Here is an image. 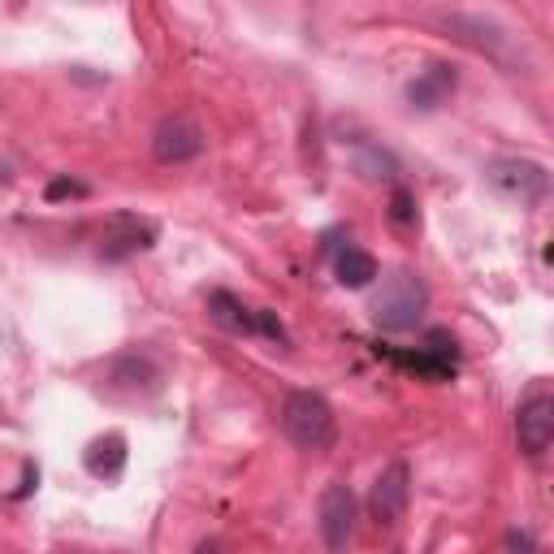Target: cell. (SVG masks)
<instances>
[{
    "label": "cell",
    "instance_id": "5b68a950",
    "mask_svg": "<svg viewBox=\"0 0 554 554\" xmlns=\"http://www.w3.org/2000/svg\"><path fill=\"white\" fill-rule=\"evenodd\" d=\"M316 529H321V542L329 554H347L355 542V494L347 481L325 485L321 507H316Z\"/></svg>",
    "mask_w": 554,
    "mask_h": 554
},
{
    "label": "cell",
    "instance_id": "6da1fadb",
    "mask_svg": "<svg viewBox=\"0 0 554 554\" xmlns=\"http://www.w3.org/2000/svg\"><path fill=\"white\" fill-rule=\"evenodd\" d=\"M277 420H282V433L290 442L299 446V451H329L338 438V416L334 407H329L325 394L316 390H290L282 399V412H277Z\"/></svg>",
    "mask_w": 554,
    "mask_h": 554
},
{
    "label": "cell",
    "instance_id": "52a82bcc",
    "mask_svg": "<svg viewBox=\"0 0 554 554\" xmlns=\"http://www.w3.org/2000/svg\"><path fill=\"white\" fill-rule=\"evenodd\" d=\"M485 178H490L503 195L520 200V204H542L550 195L546 165L524 161V156H498V161H490V169H485Z\"/></svg>",
    "mask_w": 554,
    "mask_h": 554
},
{
    "label": "cell",
    "instance_id": "8992f818",
    "mask_svg": "<svg viewBox=\"0 0 554 554\" xmlns=\"http://www.w3.org/2000/svg\"><path fill=\"white\" fill-rule=\"evenodd\" d=\"M204 148H208L204 126L187 113H169V117H161V126L152 130V156L161 165H187L195 156H204Z\"/></svg>",
    "mask_w": 554,
    "mask_h": 554
},
{
    "label": "cell",
    "instance_id": "44dd1931",
    "mask_svg": "<svg viewBox=\"0 0 554 554\" xmlns=\"http://www.w3.org/2000/svg\"><path fill=\"white\" fill-rule=\"evenodd\" d=\"M195 554H221V546L217 542H200V546H195Z\"/></svg>",
    "mask_w": 554,
    "mask_h": 554
},
{
    "label": "cell",
    "instance_id": "2e32d148",
    "mask_svg": "<svg viewBox=\"0 0 554 554\" xmlns=\"http://www.w3.org/2000/svg\"><path fill=\"white\" fill-rule=\"evenodd\" d=\"M256 334L273 338L277 347H290V334H286V325L277 321V312H269V308H256Z\"/></svg>",
    "mask_w": 554,
    "mask_h": 554
},
{
    "label": "cell",
    "instance_id": "7c38bea8",
    "mask_svg": "<svg viewBox=\"0 0 554 554\" xmlns=\"http://www.w3.org/2000/svg\"><path fill=\"white\" fill-rule=\"evenodd\" d=\"M117 234H109V239L100 243V260H126L143 252V247H152L156 239V226H148V221H135V217H117Z\"/></svg>",
    "mask_w": 554,
    "mask_h": 554
},
{
    "label": "cell",
    "instance_id": "7a4b0ae2",
    "mask_svg": "<svg viewBox=\"0 0 554 554\" xmlns=\"http://www.w3.org/2000/svg\"><path fill=\"white\" fill-rule=\"evenodd\" d=\"M425 308H429L425 277L412 273V269H399L381 282L368 312H373V321L386 329V334H407V329H416L420 321H425Z\"/></svg>",
    "mask_w": 554,
    "mask_h": 554
},
{
    "label": "cell",
    "instance_id": "3957f363",
    "mask_svg": "<svg viewBox=\"0 0 554 554\" xmlns=\"http://www.w3.org/2000/svg\"><path fill=\"white\" fill-rule=\"evenodd\" d=\"M161 386H165V364L148 347L117 351L100 368V390L109 399H130V403L152 399V394H161Z\"/></svg>",
    "mask_w": 554,
    "mask_h": 554
},
{
    "label": "cell",
    "instance_id": "277c9868",
    "mask_svg": "<svg viewBox=\"0 0 554 554\" xmlns=\"http://www.w3.org/2000/svg\"><path fill=\"white\" fill-rule=\"evenodd\" d=\"M442 26L451 31L455 39H464V44H472L477 52H485V57L503 61V65H516L524 61V52H516V35L507 31L498 18H485V13H442Z\"/></svg>",
    "mask_w": 554,
    "mask_h": 554
},
{
    "label": "cell",
    "instance_id": "8fae6325",
    "mask_svg": "<svg viewBox=\"0 0 554 554\" xmlns=\"http://www.w3.org/2000/svg\"><path fill=\"white\" fill-rule=\"evenodd\" d=\"M208 316H213L221 329H230V334L256 338V308H247L230 290H213V295H208Z\"/></svg>",
    "mask_w": 554,
    "mask_h": 554
},
{
    "label": "cell",
    "instance_id": "4fadbf2b",
    "mask_svg": "<svg viewBox=\"0 0 554 554\" xmlns=\"http://www.w3.org/2000/svg\"><path fill=\"white\" fill-rule=\"evenodd\" d=\"M83 464H87L91 477H100V481L122 477V468H126V438H122V433H104V438H96V442L87 446Z\"/></svg>",
    "mask_w": 554,
    "mask_h": 554
},
{
    "label": "cell",
    "instance_id": "e0dca14e",
    "mask_svg": "<svg viewBox=\"0 0 554 554\" xmlns=\"http://www.w3.org/2000/svg\"><path fill=\"white\" fill-rule=\"evenodd\" d=\"M83 195H87L83 182H74V178H52L48 191H44V200H48V204H61V200H83Z\"/></svg>",
    "mask_w": 554,
    "mask_h": 554
},
{
    "label": "cell",
    "instance_id": "9c48e42d",
    "mask_svg": "<svg viewBox=\"0 0 554 554\" xmlns=\"http://www.w3.org/2000/svg\"><path fill=\"white\" fill-rule=\"evenodd\" d=\"M516 442L529 459H542L554 442V394L550 390H533L516 412Z\"/></svg>",
    "mask_w": 554,
    "mask_h": 554
},
{
    "label": "cell",
    "instance_id": "ba28073f",
    "mask_svg": "<svg viewBox=\"0 0 554 554\" xmlns=\"http://www.w3.org/2000/svg\"><path fill=\"white\" fill-rule=\"evenodd\" d=\"M407 503H412V468H407L403 459H394V464L377 472L373 494H368V516H373L381 529H394V524L403 520Z\"/></svg>",
    "mask_w": 554,
    "mask_h": 554
},
{
    "label": "cell",
    "instance_id": "9a60e30c",
    "mask_svg": "<svg viewBox=\"0 0 554 554\" xmlns=\"http://www.w3.org/2000/svg\"><path fill=\"white\" fill-rule=\"evenodd\" d=\"M355 174L368 178V182H394L399 178V161L377 148V143H360V152H355Z\"/></svg>",
    "mask_w": 554,
    "mask_h": 554
},
{
    "label": "cell",
    "instance_id": "5bb4252c",
    "mask_svg": "<svg viewBox=\"0 0 554 554\" xmlns=\"http://www.w3.org/2000/svg\"><path fill=\"white\" fill-rule=\"evenodd\" d=\"M334 277L347 290H364V286H373V277H377V256L373 252H364V247H342V252L334 256Z\"/></svg>",
    "mask_w": 554,
    "mask_h": 554
},
{
    "label": "cell",
    "instance_id": "30bf717a",
    "mask_svg": "<svg viewBox=\"0 0 554 554\" xmlns=\"http://www.w3.org/2000/svg\"><path fill=\"white\" fill-rule=\"evenodd\" d=\"M455 87H459L455 65L451 61H433L425 74L407 83V104H412L416 113H433V109H442V104L455 96Z\"/></svg>",
    "mask_w": 554,
    "mask_h": 554
},
{
    "label": "cell",
    "instance_id": "ac0fdd59",
    "mask_svg": "<svg viewBox=\"0 0 554 554\" xmlns=\"http://www.w3.org/2000/svg\"><path fill=\"white\" fill-rule=\"evenodd\" d=\"M390 217L399 221V226H412V221H416V200H412V191H407V187H394V195H390Z\"/></svg>",
    "mask_w": 554,
    "mask_h": 554
},
{
    "label": "cell",
    "instance_id": "d6986e66",
    "mask_svg": "<svg viewBox=\"0 0 554 554\" xmlns=\"http://www.w3.org/2000/svg\"><path fill=\"white\" fill-rule=\"evenodd\" d=\"M507 550H511V554H533V537L524 533V529H511V533H507Z\"/></svg>",
    "mask_w": 554,
    "mask_h": 554
},
{
    "label": "cell",
    "instance_id": "ffe728a7",
    "mask_svg": "<svg viewBox=\"0 0 554 554\" xmlns=\"http://www.w3.org/2000/svg\"><path fill=\"white\" fill-rule=\"evenodd\" d=\"M9 182H13V169H9L5 156H0V187H9Z\"/></svg>",
    "mask_w": 554,
    "mask_h": 554
}]
</instances>
